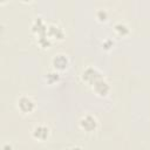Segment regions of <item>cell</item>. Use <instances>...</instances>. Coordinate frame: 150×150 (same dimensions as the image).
I'll return each mask as SVG.
<instances>
[{"mask_svg":"<svg viewBox=\"0 0 150 150\" xmlns=\"http://www.w3.org/2000/svg\"><path fill=\"white\" fill-rule=\"evenodd\" d=\"M115 29H116V32H118L120 34H124V30L128 32L127 26H124L123 23H117V25L115 26Z\"/></svg>","mask_w":150,"mask_h":150,"instance_id":"obj_6","label":"cell"},{"mask_svg":"<svg viewBox=\"0 0 150 150\" xmlns=\"http://www.w3.org/2000/svg\"><path fill=\"white\" fill-rule=\"evenodd\" d=\"M18 108L22 112H30L34 109V102L28 96H21L18 100Z\"/></svg>","mask_w":150,"mask_h":150,"instance_id":"obj_1","label":"cell"},{"mask_svg":"<svg viewBox=\"0 0 150 150\" xmlns=\"http://www.w3.org/2000/svg\"><path fill=\"white\" fill-rule=\"evenodd\" d=\"M69 150H81V149L77 148V146H75V148H71V149H69Z\"/></svg>","mask_w":150,"mask_h":150,"instance_id":"obj_7","label":"cell"},{"mask_svg":"<svg viewBox=\"0 0 150 150\" xmlns=\"http://www.w3.org/2000/svg\"><path fill=\"white\" fill-rule=\"evenodd\" d=\"M49 135V129L45 125H36L33 130V136L40 141H43L48 137Z\"/></svg>","mask_w":150,"mask_h":150,"instance_id":"obj_4","label":"cell"},{"mask_svg":"<svg viewBox=\"0 0 150 150\" xmlns=\"http://www.w3.org/2000/svg\"><path fill=\"white\" fill-rule=\"evenodd\" d=\"M48 30H49V34H50L52 36H56L57 39H62V36H63V30H62L59 26L52 25V26H49Z\"/></svg>","mask_w":150,"mask_h":150,"instance_id":"obj_5","label":"cell"},{"mask_svg":"<svg viewBox=\"0 0 150 150\" xmlns=\"http://www.w3.org/2000/svg\"><path fill=\"white\" fill-rule=\"evenodd\" d=\"M80 125H81V128H82L83 130H86V131H93V130H95L96 127H97V121H96L95 117H93V116H90V115H87V116H84V117L81 118Z\"/></svg>","mask_w":150,"mask_h":150,"instance_id":"obj_2","label":"cell"},{"mask_svg":"<svg viewBox=\"0 0 150 150\" xmlns=\"http://www.w3.org/2000/svg\"><path fill=\"white\" fill-rule=\"evenodd\" d=\"M52 62H53L54 68L57 69V70H63V69H66V68L68 67V63H69L68 57H67L66 55H63V54H57V55H55Z\"/></svg>","mask_w":150,"mask_h":150,"instance_id":"obj_3","label":"cell"}]
</instances>
